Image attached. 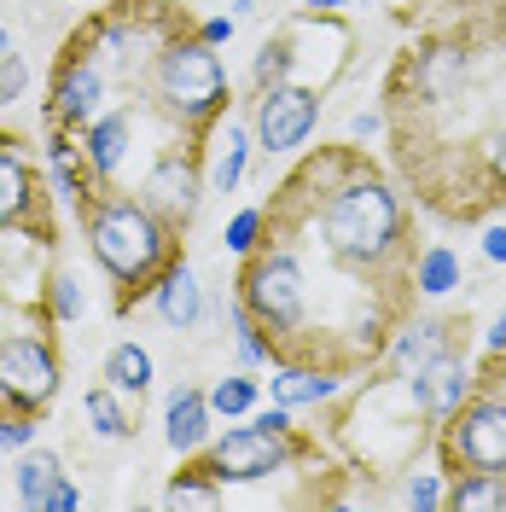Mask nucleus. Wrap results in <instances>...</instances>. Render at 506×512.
Instances as JSON below:
<instances>
[{"label": "nucleus", "instance_id": "31", "mask_svg": "<svg viewBox=\"0 0 506 512\" xmlns=\"http://www.w3.org/2000/svg\"><path fill=\"white\" fill-rule=\"evenodd\" d=\"M309 6H320V12H338V6H349V0H309Z\"/></svg>", "mask_w": 506, "mask_h": 512}, {"label": "nucleus", "instance_id": "21", "mask_svg": "<svg viewBox=\"0 0 506 512\" xmlns=\"http://www.w3.org/2000/svg\"><path fill=\"white\" fill-rule=\"evenodd\" d=\"M24 94H30V64L18 53H0V105H18Z\"/></svg>", "mask_w": 506, "mask_h": 512}, {"label": "nucleus", "instance_id": "7", "mask_svg": "<svg viewBox=\"0 0 506 512\" xmlns=\"http://www.w3.org/2000/svg\"><path fill=\"white\" fill-rule=\"evenodd\" d=\"M134 198L169 233H187L192 216H198V204H204V152L198 146H175V152L152 158L146 175H140V187H134Z\"/></svg>", "mask_w": 506, "mask_h": 512}, {"label": "nucleus", "instance_id": "20", "mask_svg": "<svg viewBox=\"0 0 506 512\" xmlns=\"http://www.w3.org/2000/svg\"><path fill=\"white\" fill-rule=\"evenodd\" d=\"M256 408V379H222L216 390H210V414H227V419H239V414H251Z\"/></svg>", "mask_w": 506, "mask_h": 512}, {"label": "nucleus", "instance_id": "25", "mask_svg": "<svg viewBox=\"0 0 506 512\" xmlns=\"http://www.w3.org/2000/svg\"><path fill=\"white\" fill-rule=\"evenodd\" d=\"M53 315L59 320L82 315V286H76V274H64V268H59V280H53Z\"/></svg>", "mask_w": 506, "mask_h": 512}, {"label": "nucleus", "instance_id": "5", "mask_svg": "<svg viewBox=\"0 0 506 512\" xmlns=\"http://www.w3.org/2000/svg\"><path fill=\"white\" fill-rule=\"evenodd\" d=\"M187 466L198 478H210L216 489L222 483H262L274 472H285V466H326V443H320V431L297 425V408L274 402L251 425H233L227 437L187 454Z\"/></svg>", "mask_w": 506, "mask_h": 512}, {"label": "nucleus", "instance_id": "32", "mask_svg": "<svg viewBox=\"0 0 506 512\" xmlns=\"http://www.w3.org/2000/svg\"><path fill=\"white\" fill-rule=\"evenodd\" d=\"M70 6H99V0H70Z\"/></svg>", "mask_w": 506, "mask_h": 512}, {"label": "nucleus", "instance_id": "6", "mask_svg": "<svg viewBox=\"0 0 506 512\" xmlns=\"http://www.w3.org/2000/svg\"><path fill=\"white\" fill-rule=\"evenodd\" d=\"M59 344L53 332H6L0 338V414H47L59 396Z\"/></svg>", "mask_w": 506, "mask_h": 512}, {"label": "nucleus", "instance_id": "24", "mask_svg": "<svg viewBox=\"0 0 506 512\" xmlns=\"http://www.w3.org/2000/svg\"><path fill=\"white\" fill-rule=\"evenodd\" d=\"M443 472H413V483H408V495H402V501H408V507H443Z\"/></svg>", "mask_w": 506, "mask_h": 512}, {"label": "nucleus", "instance_id": "12", "mask_svg": "<svg viewBox=\"0 0 506 512\" xmlns=\"http://www.w3.org/2000/svg\"><path fill=\"white\" fill-rule=\"evenodd\" d=\"M152 309H158V320H163V326H175V332H192V326H198V315H204V291H198V280H192L187 256H181V262L158 280Z\"/></svg>", "mask_w": 506, "mask_h": 512}, {"label": "nucleus", "instance_id": "23", "mask_svg": "<svg viewBox=\"0 0 506 512\" xmlns=\"http://www.w3.org/2000/svg\"><path fill=\"white\" fill-rule=\"evenodd\" d=\"M30 443H35V414H0V454H6V448L24 454Z\"/></svg>", "mask_w": 506, "mask_h": 512}, {"label": "nucleus", "instance_id": "13", "mask_svg": "<svg viewBox=\"0 0 506 512\" xmlns=\"http://www.w3.org/2000/svg\"><path fill=\"white\" fill-rule=\"evenodd\" d=\"M64 483V466L53 448H24L18 472H12V489H18V507L24 512H47L53 507V489Z\"/></svg>", "mask_w": 506, "mask_h": 512}, {"label": "nucleus", "instance_id": "11", "mask_svg": "<svg viewBox=\"0 0 506 512\" xmlns=\"http://www.w3.org/2000/svg\"><path fill=\"white\" fill-rule=\"evenodd\" d=\"M163 443L175 448L181 460L210 443V396L198 384H175L169 390V402H163Z\"/></svg>", "mask_w": 506, "mask_h": 512}, {"label": "nucleus", "instance_id": "1", "mask_svg": "<svg viewBox=\"0 0 506 512\" xmlns=\"http://www.w3.org/2000/svg\"><path fill=\"white\" fill-rule=\"evenodd\" d=\"M419 227L396 175L361 140L320 146L262 198V233L239 256L245 309L274 367L361 379L384 367L419 297Z\"/></svg>", "mask_w": 506, "mask_h": 512}, {"label": "nucleus", "instance_id": "4", "mask_svg": "<svg viewBox=\"0 0 506 512\" xmlns=\"http://www.w3.org/2000/svg\"><path fill=\"white\" fill-rule=\"evenodd\" d=\"M146 82H152V99H158L187 134H198V140H216V134H222L227 111H233V82H227V64H222V53H216V41H204L198 18L181 24V30L158 47Z\"/></svg>", "mask_w": 506, "mask_h": 512}, {"label": "nucleus", "instance_id": "29", "mask_svg": "<svg viewBox=\"0 0 506 512\" xmlns=\"http://www.w3.org/2000/svg\"><path fill=\"white\" fill-rule=\"evenodd\" d=\"M483 256H489V262H506V227H489V239H483Z\"/></svg>", "mask_w": 506, "mask_h": 512}, {"label": "nucleus", "instance_id": "28", "mask_svg": "<svg viewBox=\"0 0 506 512\" xmlns=\"http://www.w3.org/2000/svg\"><path fill=\"white\" fill-rule=\"evenodd\" d=\"M198 30H204V41H216V47H222V41H233V18H204Z\"/></svg>", "mask_w": 506, "mask_h": 512}, {"label": "nucleus", "instance_id": "10", "mask_svg": "<svg viewBox=\"0 0 506 512\" xmlns=\"http://www.w3.org/2000/svg\"><path fill=\"white\" fill-rule=\"evenodd\" d=\"M105 94H111V88H105V70H99L88 53L64 47L59 64H53V88H47V128L82 134V128L105 111Z\"/></svg>", "mask_w": 506, "mask_h": 512}, {"label": "nucleus", "instance_id": "15", "mask_svg": "<svg viewBox=\"0 0 506 512\" xmlns=\"http://www.w3.org/2000/svg\"><path fill=\"white\" fill-rule=\"evenodd\" d=\"M338 390H344V379L315 373V367H280V373H274V402H280V408H320V402H332Z\"/></svg>", "mask_w": 506, "mask_h": 512}, {"label": "nucleus", "instance_id": "8", "mask_svg": "<svg viewBox=\"0 0 506 512\" xmlns=\"http://www.w3.org/2000/svg\"><path fill=\"white\" fill-rule=\"evenodd\" d=\"M320 123V94L303 88V82H280L268 94L251 99V128H256V146L268 158H285L297 146H309V134Z\"/></svg>", "mask_w": 506, "mask_h": 512}, {"label": "nucleus", "instance_id": "27", "mask_svg": "<svg viewBox=\"0 0 506 512\" xmlns=\"http://www.w3.org/2000/svg\"><path fill=\"white\" fill-rule=\"evenodd\" d=\"M76 507H82V489H76V483L64 478L59 489H53V507H47V512H76Z\"/></svg>", "mask_w": 506, "mask_h": 512}, {"label": "nucleus", "instance_id": "14", "mask_svg": "<svg viewBox=\"0 0 506 512\" xmlns=\"http://www.w3.org/2000/svg\"><path fill=\"white\" fill-rule=\"evenodd\" d=\"M99 379L140 402V396L152 390V350H146V344H134V338H128V344H111L105 367H99Z\"/></svg>", "mask_w": 506, "mask_h": 512}, {"label": "nucleus", "instance_id": "30", "mask_svg": "<svg viewBox=\"0 0 506 512\" xmlns=\"http://www.w3.org/2000/svg\"><path fill=\"white\" fill-rule=\"evenodd\" d=\"M489 350H506V315L489 326Z\"/></svg>", "mask_w": 506, "mask_h": 512}, {"label": "nucleus", "instance_id": "17", "mask_svg": "<svg viewBox=\"0 0 506 512\" xmlns=\"http://www.w3.org/2000/svg\"><path fill=\"white\" fill-rule=\"evenodd\" d=\"M501 0H390V18L396 24H419V30H437V24H454L466 12H489Z\"/></svg>", "mask_w": 506, "mask_h": 512}, {"label": "nucleus", "instance_id": "9", "mask_svg": "<svg viewBox=\"0 0 506 512\" xmlns=\"http://www.w3.org/2000/svg\"><path fill=\"white\" fill-rule=\"evenodd\" d=\"M47 181L24 134H0V233L6 227H47Z\"/></svg>", "mask_w": 506, "mask_h": 512}, {"label": "nucleus", "instance_id": "18", "mask_svg": "<svg viewBox=\"0 0 506 512\" xmlns=\"http://www.w3.org/2000/svg\"><path fill=\"white\" fill-rule=\"evenodd\" d=\"M216 163H210V187L216 192H239V181H245V134H239V123H222V134H216Z\"/></svg>", "mask_w": 506, "mask_h": 512}, {"label": "nucleus", "instance_id": "22", "mask_svg": "<svg viewBox=\"0 0 506 512\" xmlns=\"http://www.w3.org/2000/svg\"><path fill=\"white\" fill-rule=\"evenodd\" d=\"M256 233H262V204H256V210H239V216L227 222V251L245 256L256 245Z\"/></svg>", "mask_w": 506, "mask_h": 512}, {"label": "nucleus", "instance_id": "16", "mask_svg": "<svg viewBox=\"0 0 506 512\" xmlns=\"http://www.w3.org/2000/svg\"><path fill=\"white\" fill-rule=\"evenodd\" d=\"M82 419H88V431L94 437H105V443H123V437H134L140 425H134V414L123 408V390H111V384H94L88 396H82Z\"/></svg>", "mask_w": 506, "mask_h": 512}, {"label": "nucleus", "instance_id": "2", "mask_svg": "<svg viewBox=\"0 0 506 512\" xmlns=\"http://www.w3.org/2000/svg\"><path fill=\"white\" fill-rule=\"evenodd\" d=\"M437 425L443 419L419 396L413 373L384 367L361 390H349L344 408L332 414V454L344 460V472L396 478V472H413L425 448H437Z\"/></svg>", "mask_w": 506, "mask_h": 512}, {"label": "nucleus", "instance_id": "3", "mask_svg": "<svg viewBox=\"0 0 506 512\" xmlns=\"http://www.w3.org/2000/svg\"><path fill=\"white\" fill-rule=\"evenodd\" d=\"M82 233H88V256L99 262V274L111 280V309L128 315L134 303H146L158 280L181 262V233L169 227L134 198V192L99 187L88 204H82Z\"/></svg>", "mask_w": 506, "mask_h": 512}, {"label": "nucleus", "instance_id": "19", "mask_svg": "<svg viewBox=\"0 0 506 512\" xmlns=\"http://www.w3.org/2000/svg\"><path fill=\"white\" fill-rule=\"evenodd\" d=\"M460 286V256L448 245H425L419 251V297H443Z\"/></svg>", "mask_w": 506, "mask_h": 512}, {"label": "nucleus", "instance_id": "26", "mask_svg": "<svg viewBox=\"0 0 506 512\" xmlns=\"http://www.w3.org/2000/svg\"><path fill=\"white\" fill-rule=\"evenodd\" d=\"M384 128V105L379 111H355V117H349V134H355V140H367V134H379Z\"/></svg>", "mask_w": 506, "mask_h": 512}]
</instances>
